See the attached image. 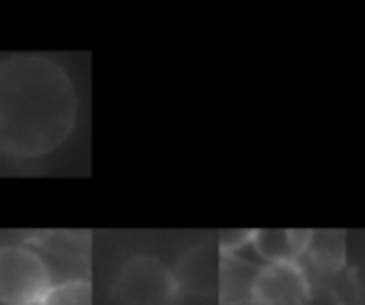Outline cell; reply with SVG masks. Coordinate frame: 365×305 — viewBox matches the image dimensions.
Returning <instances> with one entry per match:
<instances>
[{
    "instance_id": "1",
    "label": "cell",
    "mask_w": 365,
    "mask_h": 305,
    "mask_svg": "<svg viewBox=\"0 0 365 305\" xmlns=\"http://www.w3.org/2000/svg\"><path fill=\"white\" fill-rule=\"evenodd\" d=\"M77 120L70 75L40 55L0 62V154L40 159L63 147Z\"/></svg>"
},
{
    "instance_id": "5",
    "label": "cell",
    "mask_w": 365,
    "mask_h": 305,
    "mask_svg": "<svg viewBox=\"0 0 365 305\" xmlns=\"http://www.w3.org/2000/svg\"><path fill=\"white\" fill-rule=\"evenodd\" d=\"M256 268L236 253H221L219 258V296L221 305H244L249 303L251 283Z\"/></svg>"
},
{
    "instance_id": "3",
    "label": "cell",
    "mask_w": 365,
    "mask_h": 305,
    "mask_svg": "<svg viewBox=\"0 0 365 305\" xmlns=\"http://www.w3.org/2000/svg\"><path fill=\"white\" fill-rule=\"evenodd\" d=\"M179 296L174 271L154 256L130 258L115 281V298L122 305H174Z\"/></svg>"
},
{
    "instance_id": "2",
    "label": "cell",
    "mask_w": 365,
    "mask_h": 305,
    "mask_svg": "<svg viewBox=\"0 0 365 305\" xmlns=\"http://www.w3.org/2000/svg\"><path fill=\"white\" fill-rule=\"evenodd\" d=\"M53 288L45 258L28 246H0V305H40Z\"/></svg>"
},
{
    "instance_id": "7",
    "label": "cell",
    "mask_w": 365,
    "mask_h": 305,
    "mask_svg": "<svg viewBox=\"0 0 365 305\" xmlns=\"http://www.w3.org/2000/svg\"><path fill=\"white\" fill-rule=\"evenodd\" d=\"M40 305H92V288L90 283L80 281V278L53 283L50 293Z\"/></svg>"
},
{
    "instance_id": "6",
    "label": "cell",
    "mask_w": 365,
    "mask_h": 305,
    "mask_svg": "<svg viewBox=\"0 0 365 305\" xmlns=\"http://www.w3.org/2000/svg\"><path fill=\"white\" fill-rule=\"evenodd\" d=\"M311 231H251V246L266 258V263L298 261L301 253L308 251Z\"/></svg>"
},
{
    "instance_id": "8",
    "label": "cell",
    "mask_w": 365,
    "mask_h": 305,
    "mask_svg": "<svg viewBox=\"0 0 365 305\" xmlns=\"http://www.w3.org/2000/svg\"><path fill=\"white\" fill-rule=\"evenodd\" d=\"M241 246H251V231H224L219 241L221 253H234Z\"/></svg>"
},
{
    "instance_id": "4",
    "label": "cell",
    "mask_w": 365,
    "mask_h": 305,
    "mask_svg": "<svg viewBox=\"0 0 365 305\" xmlns=\"http://www.w3.org/2000/svg\"><path fill=\"white\" fill-rule=\"evenodd\" d=\"M251 305H308L311 278L298 261H276L256 268L249 293Z\"/></svg>"
}]
</instances>
